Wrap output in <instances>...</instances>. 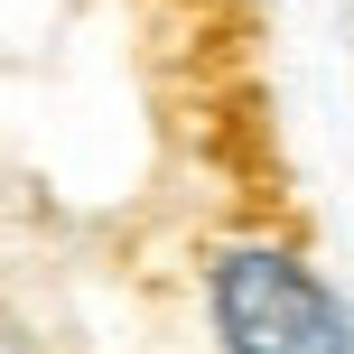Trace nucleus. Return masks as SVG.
<instances>
[{
	"label": "nucleus",
	"instance_id": "nucleus-1",
	"mask_svg": "<svg viewBox=\"0 0 354 354\" xmlns=\"http://www.w3.org/2000/svg\"><path fill=\"white\" fill-rule=\"evenodd\" d=\"M205 336L214 354H354V308L299 243L233 233L205 252Z\"/></svg>",
	"mask_w": 354,
	"mask_h": 354
}]
</instances>
